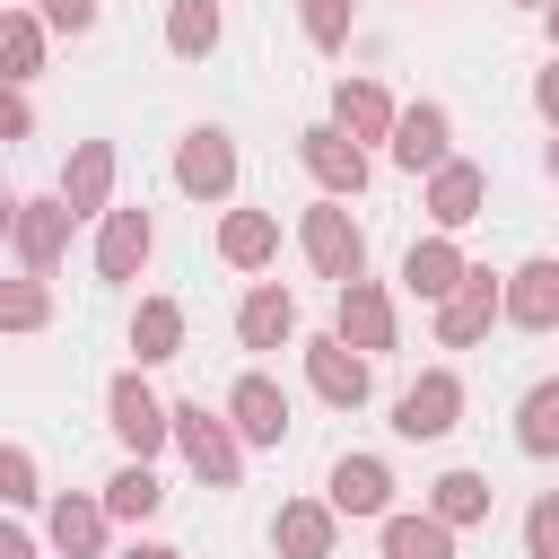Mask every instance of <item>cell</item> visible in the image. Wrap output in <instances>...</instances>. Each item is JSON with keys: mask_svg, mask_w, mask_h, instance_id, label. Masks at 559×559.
Instances as JSON below:
<instances>
[{"mask_svg": "<svg viewBox=\"0 0 559 559\" xmlns=\"http://www.w3.org/2000/svg\"><path fill=\"white\" fill-rule=\"evenodd\" d=\"M297 245H306L314 280H332V288L367 280V227L349 218V201H341V192H323V201H314V210L297 218Z\"/></svg>", "mask_w": 559, "mask_h": 559, "instance_id": "obj_1", "label": "cell"}, {"mask_svg": "<svg viewBox=\"0 0 559 559\" xmlns=\"http://www.w3.org/2000/svg\"><path fill=\"white\" fill-rule=\"evenodd\" d=\"M175 445H183L192 480H210V489H236V480H245V437H236L227 402H218V411H210V402H175Z\"/></svg>", "mask_w": 559, "mask_h": 559, "instance_id": "obj_2", "label": "cell"}, {"mask_svg": "<svg viewBox=\"0 0 559 559\" xmlns=\"http://www.w3.org/2000/svg\"><path fill=\"white\" fill-rule=\"evenodd\" d=\"M105 428L122 437V454H140V463H148V454L175 437V402H157V393L140 384V367H122V376L105 384Z\"/></svg>", "mask_w": 559, "mask_h": 559, "instance_id": "obj_3", "label": "cell"}, {"mask_svg": "<svg viewBox=\"0 0 559 559\" xmlns=\"http://www.w3.org/2000/svg\"><path fill=\"white\" fill-rule=\"evenodd\" d=\"M454 419H463V376H454V367L411 376V384H402V402H393V437H411V445L454 437Z\"/></svg>", "mask_w": 559, "mask_h": 559, "instance_id": "obj_4", "label": "cell"}, {"mask_svg": "<svg viewBox=\"0 0 559 559\" xmlns=\"http://www.w3.org/2000/svg\"><path fill=\"white\" fill-rule=\"evenodd\" d=\"M175 192H183V201H227V192H236V140H227L218 122H192V131L175 140Z\"/></svg>", "mask_w": 559, "mask_h": 559, "instance_id": "obj_5", "label": "cell"}, {"mask_svg": "<svg viewBox=\"0 0 559 559\" xmlns=\"http://www.w3.org/2000/svg\"><path fill=\"white\" fill-rule=\"evenodd\" d=\"M9 253H17V271L52 280V262L70 253V201H61V192L17 201V210H9Z\"/></svg>", "mask_w": 559, "mask_h": 559, "instance_id": "obj_6", "label": "cell"}, {"mask_svg": "<svg viewBox=\"0 0 559 559\" xmlns=\"http://www.w3.org/2000/svg\"><path fill=\"white\" fill-rule=\"evenodd\" d=\"M489 323H507V280H498L489 262H472V271H463V288L437 306V349H472Z\"/></svg>", "mask_w": 559, "mask_h": 559, "instance_id": "obj_7", "label": "cell"}, {"mask_svg": "<svg viewBox=\"0 0 559 559\" xmlns=\"http://www.w3.org/2000/svg\"><path fill=\"white\" fill-rule=\"evenodd\" d=\"M306 384H314L332 411H358V402L376 393V358L349 349L341 332H323V341H306Z\"/></svg>", "mask_w": 559, "mask_h": 559, "instance_id": "obj_8", "label": "cell"}, {"mask_svg": "<svg viewBox=\"0 0 559 559\" xmlns=\"http://www.w3.org/2000/svg\"><path fill=\"white\" fill-rule=\"evenodd\" d=\"M297 157H306V175L323 183V192H367V140H349L341 122H306L297 131Z\"/></svg>", "mask_w": 559, "mask_h": 559, "instance_id": "obj_9", "label": "cell"}, {"mask_svg": "<svg viewBox=\"0 0 559 559\" xmlns=\"http://www.w3.org/2000/svg\"><path fill=\"white\" fill-rule=\"evenodd\" d=\"M445 157H454V114H445L437 96L402 105V122H393V166H411V175H437Z\"/></svg>", "mask_w": 559, "mask_h": 559, "instance_id": "obj_10", "label": "cell"}, {"mask_svg": "<svg viewBox=\"0 0 559 559\" xmlns=\"http://www.w3.org/2000/svg\"><path fill=\"white\" fill-rule=\"evenodd\" d=\"M227 419H236L245 445H280V437H288V393H280L262 367H245V376L227 384Z\"/></svg>", "mask_w": 559, "mask_h": 559, "instance_id": "obj_11", "label": "cell"}, {"mask_svg": "<svg viewBox=\"0 0 559 559\" xmlns=\"http://www.w3.org/2000/svg\"><path fill=\"white\" fill-rule=\"evenodd\" d=\"M332 542H341V507L332 498H288L271 515V550L280 559H332Z\"/></svg>", "mask_w": 559, "mask_h": 559, "instance_id": "obj_12", "label": "cell"}, {"mask_svg": "<svg viewBox=\"0 0 559 559\" xmlns=\"http://www.w3.org/2000/svg\"><path fill=\"white\" fill-rule=\"evenodd\" d=\"M507 323L515 332H559V253H533L507 271Z\"/></svg>", "mask_w": 559, "mask_h": 559, "instance_id": "obj_13", "label": "cell"}, {"mask_svg": "<svg viewBox=\"0 0 559 559\" xmlns=\"http://www.w3.org/2000/svg\"><path fill=\"white\" fill-rule=\"evenodd\" d=\"M463 271H472V262H463V245H454L445 227H437V236H419V245L402 253V288H411L419 306H445V297L463 288Z\"/></svg>", "mask_w": 559, "mask_h": 559, "instance_id": "obj_14", "label": "cell"}, {"mask_svg": "<svg viewBox=\"0 0 559 559\" xmlns=\"http://www.w3.org/2000/svg\"><path fill=\"white\" fill-rule=\"evenodd\" d=\"M349 349H367V358H384L393 349V332H402V314H393V297L376 288V280H349L341 288V323H332Z\"/></svg>", "mask_w": 559, "mask_h": 559, "instance_id": "obj_15", "label": "cell"}, {"mask_svg": "<svg viewBox=\"0 0 559 559\" xmlns=\"http://www.w3.org/2000/svg\"><path fill=\"white\" fill-rule=\"evenodd\" d=\"M61 201H70V218H105V210H114V140H79V148H70Z\"/></svg>", "mask_w": 559, "mask_h": 559, "instance_id": "obj_16", "label": "cell"}, {"mask_svg": "<svg viewBox=\"0 0 559 559\" xmlns=\"http://www.w3.org/2000/svg\"><path fill=\"white\" fill-rule=\"evenodd\" d=\"M480 201H489V175H480L472 157H445V166L428 175V201H419V210L454 236V227H472V218H480Z\"/></svg>", "mask_w": 559, "mask_h": 559, "instance_id": "obj_17", "label": "cell"}, {"mask_svg": "<svg viewBox=\"0 0 559 559\" xmlns=\"http://www.w3.org/2000/svg\"><path fill=\"white\" fill-rule=\"evenodd\" d=\"M148 245H157L148 210H105V227H96V280H140Z\"/></svg>", "mask_w": 559, "mask_h": 559, "instance_id": "obj_18", "label": "cell"}, {"mask_svg": "<svg viewBox=\"0 0 559 559\" xmlns=\"http://www.w3.org/2000/svg\"><path fill=\"white\" fill-rule=\"evenodd\" d=\"M323 489H332L341 515H376V524L393 515V472H384V454H341Z\"/></svg>", "mask_w": 559, "mask_h": 559, "instance_id": "obj_19", "label": "cell"}, {"mask_svg": "<svg viewBox=\"0 0 559 559\" xmlns=\"http://www.w3.org/2000/svg\"><path fill=\"white\" fill-rule=\"evenodd\" d=\"M236 341H245V349H288V341H297V297H288L280 280L245 288V306H236Z\"/></svg>", "mask_w": 559, "mask_h": 559, "instance_id": "obj_20", "label": "cell"}, {"mask_svg": "<svg viewBox=\"0 0 559 559\" xmlns=\"http://www.w3.org/2000/svg\"><path fill=\"white\" fill-rule=\"evenodd\" d=\"M105 524H114V507L105 498H52V515H44V533H52V550L61 559H105Z\"/></svg>", "mask_w": 559, "mask_h": 559, "instance_id": "obj_21", "label": "cell"}, {"mask_svg": "<svg viewBox=\"0 0 559 559\" xmlns=\"http://www.w3.org/2000/svg\"><path fill=\"white\" fill-rule=\"evenodd\" d=\"M332 122L349 131V140H393V122H402V105L376 87V79H341L332 87Z\"/></svg>", "mask_w": 559, "mask_h": 559, "instance_id": "obj_22", "label": "cell"}, {"mask_svg": "<svg viewBox=\"0 0 559 559\" xmlns=\"http://www.w3.org/2000/svg\"><path fill=\"white\" fill-rule=\"evenodd\" d=\"M218 262H227V271L280 262V218H271V210H227V218H218Z\"/></svg>", "mask_w": 559, "mask_h": 559, "instance_id": "obj_23", "label": "cell"}, {"mask_svg": "<svg viewBox=\"0 0 559 559\" xmlns=\"http://www.w3.org/2000/svg\"><path fill=\"white\" fill-rule=\"evenodd\" d=\"M131 358H140V367L183 358V306H175V297H140V314H131Z\"/></svg>", "mask_w": 559, "mask_h": 559, "instance_id": "obj_24", "label": "cell"}, {"mask_svg": "<svg viewBox=\"0 0 559 559\" xmlns=\"http://www.w3.org/2000/svg\"><path fill=\"white\" fill-rule=\"evenodd\" d=\"M515 445H524L533 463L559 454V376H533V384H524V402H515Z\"/></svg>", "mask_w": 559, "mask_h": 559, "instance_id": "obj_25", "label": "cell"}, {"mask_svg": "<svg viewBox=\"0 0 559 559\" xmlns=\"http://www.w3.org/2000/svg\"><path fill=\"white\" fill-rule=\"evenodd\" d=\"M489 498H498V489H489V472H463V463L428 480V507H437L454 533H463V524H489Z\"/></svg>", "mask_w": 559, "mask_h": 559, "instance_id": "obj_26", "label": "cell"}, {"mask_svg": "<svg viewBox=\"0 0 559 559\" xmlns=\"http://www.w3.org/2000/svg\"><path fill=\"white\" fill-rule=\"evenodd\" d=\"M384 559H454V524L437 507L419 515H384Z\"/></svg>", "mask_w": 559, "mask_h": 559, "instance_id": "obj_27", "label": "cell"}, {"mask_svg": "<svg viewBox=\"0 0 559 559\" xmlns=\"http://www.w3.org/2000/svg\"><path fill=\"white\" fill-rule=\"evenodd\" d=\"M218 35H227V26H218V0H175V9H166V52H175V61H210Z\"/></svg>", "mask_w": 559, "mask_h": 559, "instance_id": "obj_28", "label": "cell"}, {"mask_svg": "<svg viewBox=\"0 0 559 559\" xmlns=\"http://www.w3.org/2000/svg\"><path fill=\"white\" fill-rule=\"evenodd\" d=\"M0 52H9V87H26L44 70V9H9L0 17Z\"/></svg>", "mask_w": 559, "mask_h": 559, "instance_id": "obj_29", "label": "cell"}, {"mask_svg": "<svg viewBox=\"0 0 559 559\" xmlns=\"http://www.w3.org/2000/svg\"><path fill=\"white\" fill-rule=\"evenodd\" d=\"M105 507H114V515H122V524H148V515H157V507H166V489H157V472H148V463H140V454H131V463H122V472H114V480H105Z\"/></svg>", "mask_w": 559, "mask_h": 559, "instance_id": "obj_30", "label": "cell"}, {"mask_svg": "<svg viewBox=\"0 0 559 559\" xmlns=\"http://www.w3.org/2000/svg\"><path fill=\"white\" fill-rule=\"evenodd\" d=\"M44 323H52V288H44L35 271L9 280V288H0V332H44Z\"/></svg>", "mask_w": 559, "mask_h": 559, "instance_id": "obj_31", "label": "cell"}, {"mask_svg": "<svg viewBox=\"0 0 559 559\" xmlns=\"http://www.w3.org/2000/svg\"><path fill=\"white\" fill-rule=\"evenodd\" d=\"M349 26H358V9H349V0H306V44H314V52H341V44H349Z\"/></svg>", "mask_w": 559, "mask_h": 559, "instance_id": "obj_32", "label": "cell"}, {"mask_svg": "<svg viewBox=\"0 0 559 559\" xmlns=\"http://www.w3.org/2000/svg\"><path fill=\"white\" fill-rule=\"evenodd\" d=\"M524 559H559V489L524 507Z\"/></svg>", "mask_w": 559, "mask_h": 559, "instance_id": "obj_33", "label": "cell"}, {"mask_svg": "<svg viewBox=\"0 0 559 559\" xmlns=\"http://www.w3.org/2000/svg\"><path fill=\"white\" fill-rule=\"evenodd\" d=\"M0 498H9V507H35V498H44V489H35V454H26V445H0Z\"/></svg>", "mask_w": 559, "mask_h": 559, "instance_id": "obj_34", "label": "cell"}, {"mask_svg": "<svg viewBox=\"0 0 559 559\" xmlns=\"http://www.w3.org/2000/svg\"><path fill=\"white\" fill-rule=\"evenodd\" d=\"M44 9V26H61V35H87L96 26V0H35Z\"/></svg>", "mask_w": 559, "mask_h": 559, "instance_id": "obj_35", "label": "cell"}, {"mask_svg": "<svg viewBox=\"0 0 559 559\" xmlns=\"http://www.w3.org/2000/svg\"><path fill=\"white\" fill-rule=\"evenodd\" d=\"M533 105H542V122L559 131V52H550V70H533Z\"/></svg>", "mask_w": 559, "mask_h": 559, "instance_id": "obj_36", "label": "cell"}, {"mask_svg": "<svg viewBox=\"0 0 559 559\" xmlns=\"http://www.w3.org/2000/svg\"><path fill=\"white\" fill-rule=\"evenodd\" d=\"M35 131V105H26V87H9V114H0V140H26Z\"/></svg>", "mask_w": 559, "mask_h": 559, "instance_id": "obj_37", "label": "cell"}, {"mask_svg": "<svg viewBox=\"0 0 559 559\" xmlns=\"http://www.w3.org/2000/svg\"><path fill=\"white\" fill-rule=\"evenodd\" d=\"M0 559H35V542L26 533H0Z\"/></svg>", "mask_w": 559, "mask_h": 559, "instance_id": "obj_38", "label": "cell"}, {"mask_svg": "<svg viewBox=\"0 0 559 559\" xmlns=\"http://www.w3.org/2000/svg\"><path fill=\"white\" fill-rule=\"evenodd\" d=\"M122 559H183V550H166V542H131Z\"/></svg>", "mask_w": 559, "mask_h": 559, "instance_id": "obj_39", "label": "cell"}, {"mask_svg": "<svg viewBox=\"0 0 559 559\" xmlns=\"http://www.w3.org/2000/svg\"><path fill=\"white\" fill-rule=\"evenodd\" d=\"M542 175H550V183H559V140H550V148H542Z\"/></svg>", "mask_w": 559, "mask_h": 559, "instance_id": "obj_40", "label": "cell"}, {"mask_svg": "<svg viewBox=\"0 0 559 559\" xmlns=\"http://www.w3.org/2000/svg\"><path fill=\"white\" fill-rule=\"evenodd\" d=\"M542 17H550V52H559V0H550V9H542Z\"/></svg>", "mask_w": 559, "mask_h": 559, "instance_id": "obj_41", "label": "cell"}, {"mask_svg": "<svg viewBox=\"0 0 559 559\" xmlns=\"http://www.w3.org/2000/svg\"><path fill=\"white\" fill-rule=\"evenodd\" d=\"M515 9H550V0H515Z\"/></svg>", "mask_w": 559, "mask_h": 559, "instance_id": "obj_42", "label": "cell"}]
</instances>
